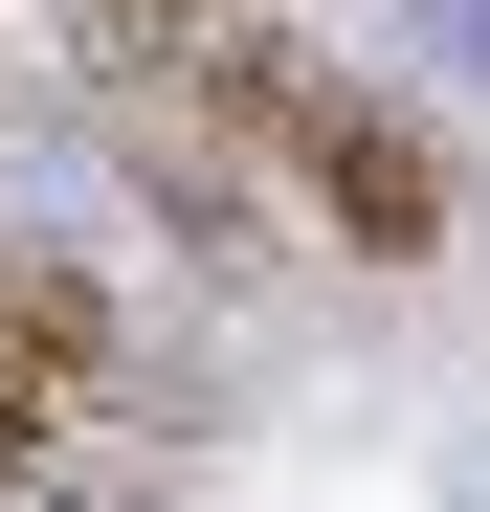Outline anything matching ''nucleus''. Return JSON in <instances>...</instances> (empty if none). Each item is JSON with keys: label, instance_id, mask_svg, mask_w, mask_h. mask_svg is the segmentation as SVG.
Wrapping results in <instances>:
<instances>
[{"label": "nucleus", "instance_id": "nucleus-1", "mask_svg": "<svg viewBox=\"0 0 490 512\" xmlns=\"http://www.w3.org/2000/svg\"><path fill=\"white\" fill-rule=\"evenodd\" d=\"M290 179H312V223H335L357 268H424V245H446V156L401 112H335V90H312L290 112Z\"/></svg>", "mask_w": 490, "mask_h": 512}, {"label": "nucleus", "instance_id": "nucleus-2", "mask_svg": "<svg viewBox=\"0 0 490 512\" xmlns=\"http://www.w3.org/2000/svg\"><path fill=\"white\" fill-rule=\"evenodd\" d=\"M201 23H223V0H67L90 67H201Z\"/></svg>", "mask_w": 490, "mask_h": 512}]
</instances>
